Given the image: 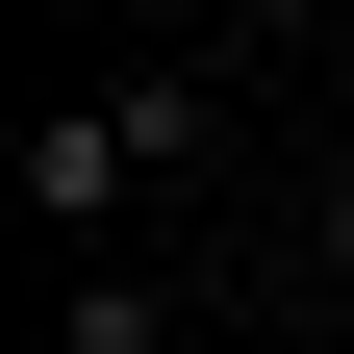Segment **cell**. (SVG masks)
<instances>
[{
	"label": "cell",
	"instance_id": "cell-2",
	"mask_svg": "<svg viewBox=\"0 0 354 354\" xmlns=\"http://www.w3.org/2000/svg\"><path fill=\"white\" fill-rule=\"evenodd\" d=\"M76 354H203V329H177L152 279H76Z\"/></svg>",
	"mask_w": 354,
	"mask_h": 354
},
{
	"label": "cell",
	"instance_id": "cell-1",
	"mask_svg": "<svg viewBox=\"0 0 354 354\" xmlns=\"http://www.w3.org/2000/svg\"><path fill=\"white\" fill-rule=\"evenodd\" d=\"M203 127H228V76H203V51H152V76H102V102H51V127H26V228H127Z\"/></svg>",
	"mask_w": 354,
	"mask_h": 354
},
{
	"label": "cell",
	"instance_id": "cell-3",
	"mask_svg": "<svg viewBox=\"0 0 354 354\" xmlns=\"http://www.w3.org/2000/svg\"><path fill=\"white\" fill-rule=\"evenodd\" d=\"M329 253H354V177H329Z\"/></svg>",
	"mask_w": 354,
	"mask_h": 354
}]
</instances>
